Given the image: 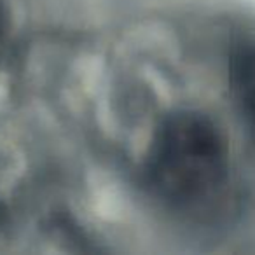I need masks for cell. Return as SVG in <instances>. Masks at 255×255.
Here are the masks:
<instances>
[{"instance_id":"6da1fadb","label":"cell","mask_w":255,"mask_h":255,"mask_svg":"<svg viewBox=\"0 0 255 255\" xmlns=\"http://www.w3.org/2000/svg\"><path fill=\"white\" fill-rule=\"evenodd\" d=\"M143 175L152 194L171 208L215 210L231 187V156L222 129L199 110L170 112L154 129Z\"/></svg>"},{"instance_id":"7a4b0ae2","label":"cell","mask_w":255,"mask_h":255,"mask_svg":"<svg viewBox=\"0 0 255 255\" xmlns=\"http://www.w3.org/2000/svg\"><path fill=\"white\" fill-rule=\"evenodd\" d=\"M229 89L238 116L255 143V35L243 37L233 46Z\"/></svg>"},{"instance_id":"3957f363","label":"cell","mask_w":255,"mask_h":255,"mask_svg":"<svg viewBox=\"0 0 255 255\" xmlns=\"http://www.w3.org/2000/svg\"><path fill=\"white\" fill-rule=\"evenodd\" d=\"M7 39H9V18L4 2L0 0V60H2V56L5 53V47H7Z\"/></svg>"}]
</instances>
